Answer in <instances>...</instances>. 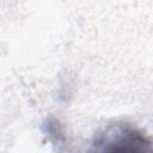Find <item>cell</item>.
I'll return each instance as SVG.
<instances>
[{
  "label": "cell",
  "mask_w": 153,
  "mask_h": 153,
  "mask_svg": "<svg viewBox=\"0 0 153 153\" xmlns=\"http://www.w3.org/2000/svg\"><path fill=\"white\" fill-rule=\"evenodd\" d=\"M151 139L136 127L126 122H115L100 129L92 141V151L97 152H147Z\"/></svg>",
  "instance_id": "1"
}]
</instances>
